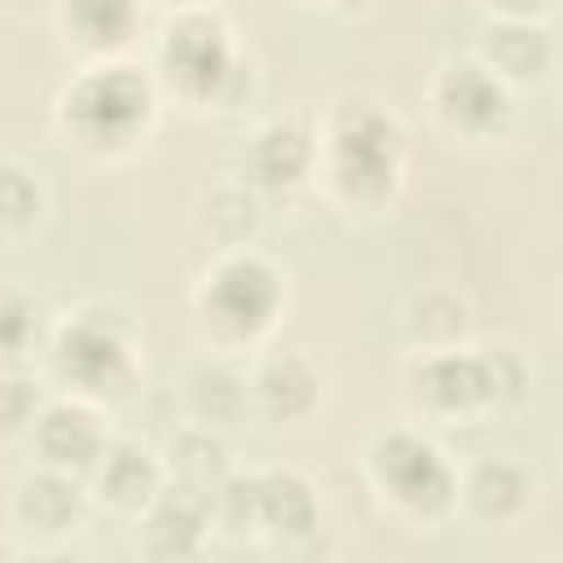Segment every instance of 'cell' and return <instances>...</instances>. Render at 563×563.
<instances>
[{
  "instance_id": "ba28073f",
  "label": "cell",
  "mask_w": 563,
  "mask_h": 563,
  "mask_svg": "<svg viewBox=\"0 0 563 563\" xmlns=\"http://www.w3.org/2000/svg\"><path fill=\"white\" fill-rule=\"evenodd\" d=\"M440 114L462 132H488L506 114V92L493 70L484 66H453L435 84Z\"/></svg>"
},
{
  "instance_id": "e0dca14e",
  "label": "cell",
  "mask_w": 563,
  "mask_h": 563,
  "mask_svg": "<svg viewBox=\"0 0 563 563\" xmlns=\"http://www.w3.org/2000/svg\"><path fill=\"white\" fill-rule=\"evenodd\" d=\"M528 488H532V479L515 462H484L471 475V506L488 519H506L528 501Z\"/></svg>"
},
{
  "instance_id": "5b68a950",
  "label": "cell",
  "mask_w": 563,
  "mask_h": 563,
  "mask_svg": "<svg viewBox=\"0 0 563 563\" xmlns=\"http://www.w3.org/2000/svg\"><path fill=\"white\" fill-rule=\"evenodd\" d=\"M396 176V132L383 114L361 110L334 132V180L352 198L387 194Z\"/></svg>"
},
{
  "instance_id": "8992f818",
  "label": "cell",
  "mask_w": 563,
  "mask_h": 563,
  "mask_svg": "<svg viewBox=\"0 0 563 563\" xmlns=\"http://www.w3.org/2000/svg\"><path fill=\"white\" fill-rule=\"evenodd\" d=\"M163 70H167L172 84H180L194 97L216 92L233 70V53H229L224 26L216 18H207V13L176 18L167 26V40H163Z\"/></svg>"
},
{
  "instance_id": "603a6c76",
  "label": "cell",
  "mask_w": 563,
  "mask_h": 563,
  "mask_svg": "<svg viewBox=\"0 0 563 563\" xmlns=\"http://www.w3.org/2000/svg\"><path fill=\"white\" fill-rule=\"evenodd\" d=\"M35 418V387L26 378L0 374V431H18Z\"/></svg>"
},
{
  "instance_id": "ffe728a7",
  "label": "cell",
  "mask_w": 563,
  "mask_h": 563,
  "mask_svg": "<svg viewBox=\"0 0 563 563\" xmlns=\"http://www.w3.org/2000/svg\"><path fill=\"white\" fill-rule=\"evenodd\" d=\"M40 339V308L22 295L0 286V361H18Z\"/></svg>"
},
{
  "instance_id": "cb8c5ba5",
  "label": "cell",
  "mask_w": 563,
  "mask_h": 563,
  "mask_svg": "<svg viewBox=\"0 0 563 563\" xmlns=\"http://www.w3.org/2000/svg\"><path fill=\"white\" fill-rule=\"evenodd\" d=\"M497 9H506L510 18H523V13H532V9H541L545 0H493Z\"/></svg>"
},
{
  "instance_id": "4fadbf2b",
  "label": "cell",
  "mask_w": 563,
  "mask_h": 563,
  "mask_svg": "<svg viewBox=\"0 0 563 563\" xmlns=\"http://www.w3.org/2000/svg\"><path fill=\"white\" fill-rule=\"evenodd\" d=\"M97 488L114 506H145L158 493V466L136 444H110L97 457Z\"/></svg>"
},
{
  "instance_id": "7402d4cb",
  "label": "cell",
  "mask_w": 563,
  "mask_h": 563,
  "mask_svg": "<svg viewBox=\"0 0 563 563\" xmlns=\"http://www.w3.org/2000/svg\"><path fill=\"white\" fill-rule=\"evenodd\" d=\"M40 211V185L22 167H0V229H22Z\"/></svg>"
},
{
  "instance_id": "9a60e30c",
  "label": "cell",
  "mask_w": 563,
  "mask_h": 563,
  "mask_svg": "<svg viewBox=\"0 0 563 563\" xmlns=\"http://www.w3.org/2000/svg\"><path fill=\"white\" fill-rule=\"evenodd\" d=\"M484 57L493 62V70L515 75V79L541 75L545 62H550V40H545V31L515 18V22H501V26L484 31Z\"/></svg>"
},
{
  "instance_id": "8fae6325",
  "label": "cell",
  "mask_w": 563,
  "mask_h": 563,
  "mask_svg": "<svg viewBox=\"0 0 563 563\" xmlns=\"http://www.w3.org/2000/svg\"><path fill=\"white\" fill-rule=\"evenodd\" d=\"M18 519L31 528V532H66L75 519H79V488L70 484L66 471H44V475H31L22 488H18Z\"/></svg>"
},
{
  "instance_id": "52a82bcc",
  "label": "cell",
  "mask_w": 563,
  "mask_h": 563,
  "mask_svg": "<svg viewBox=\"0 0 563 563\" xmlns=\"http://www.w3.org/2000/svg\"><path fill=\"white\" fill-rule=\"evenodd\" d=\"M418 396L435 409H475L484 400H497V383H493V361L488 356H462V352H444L431 356L418 374Z\"/></svg>"
},
{
  "instance_id": "44dd1931",
  "label": "cell",
  "mask_w": 563,
  "mask_h": 563,
  "mask_svg": "<svg viewBox=\"0 0 563 563\" xmlns=\"http://www.w3.org/2000/svg\"><path fill=\"white\" fill-rule=\"evenodd\" d=\"M189 396H194V409H198L202 418H211V422L238 418V409H242V400H246L242 383H238L233 374H224V369H202V374H194Z\"/></svg>"
},
{
  "instance_id": "6da1fadb",
  "label": "cell",
  "mask_w": 563,
  "mask_h": 563,
  "mask_svg": "<svg viewBox=\"0 0 563 563\" xmlns=\"http://www.w3.org/2000/svg\"><path fill=\"white\" fill-rule=\"evenodd\" d=\"M150 106L154 97L145 75H136L132 66H101L70 84L62 101V123L66 132H75V141L92 150H114L145 128Z\"/></svg>"
},
{
  "instance_id": "7a4b0ae2",
  "label": "cell",
  "mask_w": 563,
  "mask_h": 563,
  "mask_svg": "<svg viewBox=\"0 0 563 563\" xmlns=\"http://www.w3.org/2000/svg\"><path fill=\"white\" fill-rule=\"evenodd\" d=\"M369 466H374L378 488L396 506H405L413 515H435L453 497V471H449V462L440 457L435 444H427V440H418L409 431H396V435L378 440Z\"/></svg>"
},
{
  "instance_id": "d6986e66",
  "label": "cell",
  "mask_w": 563,
  "mask_h": 563,
  "mask_svg": "<svg viewBox=\"0 0 563 563\" xmlns=\"http://www.w3.org/2000/svg\"><path fill=\"white\" fill-rule=\"evenodd\" d=\"M260 396H264V405L273 409V413H282V418H295V413H303L308 405H312V396H317V378L308 374V365L303 361H295V356H286V361H273L264 374H260Z\"/></svg>"
},
{
  "instance_id": "5bb4252c",
  "label": "cell",
  "mask_w": 563,
  "mask_h": 563,
  "mask_svg": "<svg viewBox=\"0 0 563 563\" xmlns=\"http://www.w3.org/2000/svg\"><path fill=\"white\" fill-rule=\"evenodd\" d=\"M66 31L88 48H114L136 26V0H66L62 4Z\"/></svg>"
},
{
  "instance_id": "2e32d148",
  "label": "cell",
  "mask_w": 563,
  "mask_h": 563,
  "mask_svg": "<svg viewBox=\"0 0 563 563\" xmlns=\"http://www.w3.org/2000/svg\"><path fill=\"white\" fill-rule=\"evenodd\" d=\"M251 167L264 185H295L308 167V141L295 128H268L255 136Z\"/></svg>"
},
{
  "instance_id": "30bf717a",
  "label": "cell",
  "mask_w": 563,
  "mask_h": 563,
  "mask_svg": "<svg viewBox=\"0 0 563 563\" xmlns=\"http://www.w3.org/2000/svg\"><path fill=\"white\" fill-rule=\"evenodd\" d=\"M207 532V501L189 488H172L163 493L154 506H150V523H145V537H150V550L154 554H167V559H180V554H194L198 541Z\"/></svg>"
},
{
  "instance_id": "9c48e42d",
  "label": "cell",
  "mask_w": 563,
  "mask_h": 563,
  "mask_svg": "<svg viewBox=\"0 0 563 563\" xmlns=\"http://www.w3.org/2000/svg\"><path fill=\"white\" fill-rule=\"evenodd\" d=\"M35 444L53 471H88L101 457V427L79 405H48L35 418Z\"/></svg>"
},
{
  "instance_id": "277c9868",
  "label": "cell",
  "mask_w": 563,
  "mask_h": 563,
  "mask_svg": "<svg viewBox=\"0 0 563 563\" xmlns=\"http://www.w3.org/2000/svg\"><path fill=\"white\" fill-rule=\"evenodd\" d=\"M53 361H57V374H62L66 383H75L79 391H92V396L119 391V387L132 378V361H128L123 330H114L101 312H79V317L57 334Z\"/></svg>"
},
{
  "instance_id": "3957f363",
  "label": "cell",
  "mask_w": 563,
  "mask_h": 563,
  "mask_svg": "<svg viewBox=\"0 0 563 563\" xmlns=\"http://www.w3.org/2000/svg\"><path fill=\"white\" fill-rule=\"evenodd\" d=\"M277 299H282L277 273L255 255H238V260H224L207 277L202 312L216 330H224L233 339H246V334H255L273 321Z\"/></svg>"
},
{
  "instance_id": "ac0fdd59",
  "label": "cell",
  "mask_w": 563,
  "mask_h": 563,
  "mask_svg": "<svg viewBox=\"0 0 563 563\" xmlns=\"http://www.w3.org/2000/svg\"><path fill=\"white\" fill-rule=\"evenodd\" d=\"M172 471L180 479V488L207 497L220 488L224 479V449L211 440V435H180L172 444Z\"/></svg>"
},
{
  "instance_id": "7c38bea8",
  "label": "cell",
  "mask_w": 563,
  "mask_h": 563,
  "mask_svg": "<svg viewBox=\"0 0 563 563\" xmlns=\"http://www.w3.org/2000/svg\"><path fill=\"white\" fill-rule=\"evenodd\" d=\"M255 515L273 532L303 537L317 523V501H312V488L299 475L273 471V475H260L255 479Z\"/></svg>"
}]
</instances>
